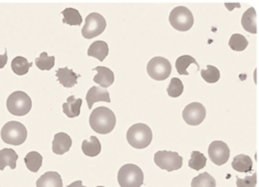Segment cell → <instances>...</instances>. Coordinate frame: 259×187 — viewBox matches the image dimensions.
Listing matches in <instances>:
<instances>
[{
    "mask_svg": "<svg viewBox=\"0 0 259 187\" xmlns=\"http://www.w3.org/2000/svg\"><path fill=\"white\" fill-rule=\"evenodd\" d=\"M89 123L94 131L100 134H107L116 125V116L109 108L99 107L91 113Z\"/></svg>",
    "mask_w": 259,
    "mask_h": 187,
    "instance_id": "obj_1",
    "label": "cell"
},
{
    "mask_svg": "<svg viewBox=\"0 0 259 187\" xmlns=\"http://www.w3.org/2000/svg\"><path fill=\"white\" fill-rule=\"evenodd\" d=\"M127 141L130 146L137 150L148 148L153 141V131L146 124H135L127 131Z\"/></svg>",
    "mask_w": 259,
    "mask_h": 187,
    "instance_id": "obj_2",
    "label": "cell"
},
{
    "mask_svg": "<svg viewBox=\"0 0 259 187\" xmlns=\"http://www.w3.org/2000/svg\"><path fill=\"white\" fill-rule=\"evenodd\" d=\"M6 108L11 115L22 117L30 112L32 108V100L27 93L22 91H16L8 97Z\"/></svg>",
    "mask_w": 259,
    "mask_h": 187,
    "instance_id": "obj_3",
    "label": "cell"
},
{
    "mask_svg": "<svg viewBox=\"0 0 259 187\" xmlns=\"http://www.w3.org/2000/svg\"><path fill=\"white\" fill-rule=\"evenodd\" d=\"M1 138L5 144L20 146L27 138V129L19 122H8L1 129Z\"/></svg>",
    "mask_w": 259,
    "mask_h": 187,
    "instance_id": "obj_4",
    "label": "cell"
},
{
    "mask_svg": "<svg viewBox=\"0 0 259 187\" xmlns=\"http://www.w3.org/2000/svg\"><path fill=\"white\" fill-rule=\"evenodd\" d=\"M144 178L142 169L132 163L123 165L118 172V182L121 187H141L144 183Z\"/></svg>",
    "mask_w": 259,
    "mask_h": 187,
    "instance_id": "obj_5",
    "label": "cell"
},
{
    "mask_svg": "<svg viewBox=\"0 0 259 187\" xmlns=\"http://www.w3.org/2000/svg\"><path fill=\"white\" fill-rule=\"evenodd\" d=\"M168 21L176 30L189 31L194 25V15L189 8L185 6H178L171 10Z\"/></svg>",
    "mask_w": 259,
    "mask_h": 187,
    "instance_id": "obj_6",
    "label": "cell"
},
{
    "mask_svg": "<svg viewBox=\"0 0 259 187\" xmlns=\"http://www.w3.org/2000/svg\"><path fill=\"white\" fill-rule=\"evenodd\" d=\"M149 76L156 81H164L171 73V65L163 57H154L147 65Z\"/></svg>",
    "mask_w": 259,
    "mask_h": 187,
    "instance_id": "obj_7",
    "label": "cell"
},
{
    "mask_svg": "<svg viewBox=\"0 0 259 187\" xmlns=\"http://www.w3.org/2000/svg\"><path fill=\"white\" fill-rule=\"evenodd\" d=\"M106 26V19L103 15L99 14L97 12L90 13L86 17L85 25L82 28V35L86 39H92L105 31Z\"/></svg>",
    "mask_w": 259,
    "mask_h": 187,
    "instance_id": "obj_8",
    "label": "cell"
},
{
    "mask_svg": "<svg viewBox=\"0 0 259 187\" xmlns=\"http://www.w3.org/2000/svg\"><path fill=\"white\" fill-rule=\"evenodd\" d=\"M155 163L163 170L168 172L178 170L183 166V157L178 153L160 151L154 156Z\"/></svg>",
    "mask_w": 259,
    "mask_h": 187,
    "instance_id": "obj_9",
    "label": "cell"
},
{
    "mask_svg": "<svg viewBox=\"0 0 259 187\" xmlns=\"http://www.w3.org/2000/svg\"><path fill=\"white\" fill-rule=\"evenodd\" d=\"M206 116L205 108L200 103L189 104L183 111V119L190 125H200Z\"/></svg>",
    "mask_w": 259,
    "mask_h": 187,
    "instance_id": "obj_10",
    "label": "cell"
},
{
    "mask_svg": "<svg viewBox=\"0 0 259 187\" xmlns=\"http://www.w3.org/2000/svg\"><path fill=\"white\" fill-rule=\"evenodd\" d=\"M230 150L226 143L214 141L208 147V156L210 160L217 165H224L229 159Z\"/></svg>",
    "mask_w": 259,
    "mask_h": 187,
    "instance_id": "obj_11",
    "label": "cell"
},
{
    "mask_svg": "<svg viewBox=\"0 0 259 187\" xmlns=\"http://www.w3.org/2000/svg\"><path fill=\"white\" fill-rule=\"evenodd\" d=\"M72 147V139L69 134L65 132H58L54 135L52 143V151L55 155L61 156L68 153Z\"/></svg>",
    "mask_w": 259,
    "mask_h": 187,
    "instance_id": "obj_12",
    "label": "cell"
},
{
    "mask_svg": "<svg viewBox=\"0 0 259 187\" xmlns=\"http://www.w3.org/2000/svg\"><path fill=\"white\" fill-rule=\"evenodd\" d=\"M86 101L88 104V109H92L93 105L96 102H106V103H111L110 99V93L109 92L102 88V87H92L88 93L86 95Z\"/></svg>",
    "mask_w": 259,
    "mask_h": 187,
    "instance_id": "obj_13",
    "label": "cell"
},
{
    "mask_svg": "<svg viewBox=\"0 0 259 187\" xmlns=\"http://www.w3.org/2000/svg\"><path fill=\"white\" fill-rule=\"evenodd\" d=\"M94 70L97 71V75L93 79L96 84H99L104 89L112 86L115 81V76L112 70L103 66H98Z\"/></svg>",
    "mask_w": 259,
    "mask_h": 187,
    "instance_id": "obj_14",
    "label": "cell"
},
{
    "mask_svg": "<svg viewBox=\"0 0 259 187\" xmlns=\"http://www.w3.org/2000/svg\"><path fill=\"white\" fill-rule=\"evenodd\" d=\"M56 77L58 79V82L65 87V88H72L77 84V81L79 79V75H77L73 70H70L69 68H59L56 71Z\"/></svg>",
    "mask_w": 259,
    "mask_h": 187,
    "instance_id": "obj_15",
    "label": "cell"
},
{
    "mask_svg": "<svg viewBox=\"0 0 259 187\" xmlns=\"http://www.w3.org/2000/svg\"><path fill=\"white\" fill-rule=\"evenodd\" d=\"M36 187H63L61 175L56 171H47L38 178Z\"/></svg>",
    "mask_w": 259,
    "mask_h": 187,
    "instance_id": "obj_16",
    "label": "cell"
},
{
    "mask_svg": "<svg viewBox=\"0 0 259 187\" xmlns=\"http://www.w3.org/2000/svg\"><path fill=\"white\" fill-rule=\"evenodd\" d=\"M257 13L254 7L248 8L241 17V25L245 31L251 34L257 33V23H256Z\"/></svg>",
    "mask_w": 259,
    "mask_h": 187,
    "instance_id": "obj_17",
    "label": "cell"
},
{
    "mask_svg": "<svg viewBox=\"0 0 259 187\" xmlns=\"http://www.w3.org/2000/svg\"><path fill=\"white\" fill-rule=\"evenodd\" d=\"M88 56L94 57L103 62L109 54V46L105 41H96L91 44L87 52Z\"/></svg>",
    "mask_w": 259,
    "mask_h": 187,
    "instance_id": "obj_18",
    "label": "cell"
},
{
    "mask_svg": "<svg viewBox=\"0 0 259 187\" xmlns=\"http://www.w3.org/2000/svg\"><path fill=\"white\" fill-rule=\"evenodd\" d=\"M18 159V155L12 149H3L0 151V170H4L6 166H9L11 169L16 168V162Z\"/></svg>",
    "mask_w": 259,
    "mask_h": 187,
    "instance_id": "obj_19",
    "label": "cell"
},
{
    "mask_svg": "<svg viewBox=\"0 0 259 187\" xmlns=\"http://www.w3.org/2000/svg\"><path fill=\"white\" fill-rule=\"evenodd\" d=\"M82 106V100L76 99L73 95L67 99V102L63 104V112L68 118H76L80 115Z\"/></svg>",
    "mask_w": 259,
    "mask_h": 187,
    "instance_id": "obj_20",
    "label": "cell"
},
{
    "mask_svg": "<svg viewBox=\"0 0 259 187\" xmlns=\"http://www.w3.org/2000/svg\"><path fill=\"white\" fill-rule=\"evenodd\" d=\"M231 165L235 171L247 173L252 170L253 163L249 156H245V155H238V156H234Z\"/></svg>",
    "mask_w": 259,
    "mask_h": 187,
    "instance_id": "obj_21",
    "label": "cell"
},
{
    "mask_svg": "<svg viewBox=\"0 0 259 187\" xmlns=\"http://www.w3.org/2000/svg\"><path fill=\"white\" fill-rule=\"evenodd\" d=\"M102 150L101 143L96 136H91L90 139H85L82 143V152L85 156L94 157L97 156Z\"/></svg>",
    "mask_w": 259,
    "mask_h": 187,
    "instance_id": "obj_22",
    "label": "cell"
},
{
    "mask_svg": "<svg viewBox=\"0 0 259 187\" xmlns=\"http://www.w3.org/2000/svg\"><path fill=\"white\" fill-rule=\"evenodd\" d=\"M63 14V23L71 26H79L82 23V16L80 12L75 8H65L62 11Z\"/></svg>",
    "mask_w": 259,
    "mask_h": 187,
    "instance_id": "obj_23",
    "label": "cell"
},
{
    "mask_svg": "<svg viewBox=\"0 0 259 187\" xmlns=\"http://www.w3.org/2000/svg\"><path fill=\"white\" fill-rule=\"evenodd\" d=\"M32 63L28 62L26 58L17 56L11 62L12 71L18 76H24L28 73L29 69L32 67Z\"/></svg>",
    "mask_w": 259,
    "mask_h": 187,
    "instance_id": "obj_24",
    "label": "cell"
},
{
    "mask_svg": "<svg viewBox=\"0 0 259 187\" xmlns=\"http://www.w3.org/2000/svg\"><path fill=\"white\" fill-rule=\"evenodd\" d=\"M191 64H195L196 67L198 68L197 71L199 70V65L198 63L196 62V60L194 59V57L190 56V55H184L181 56L177 59L176 61V68L177 71L180 75H185V76H189V72H188V68L190 67Z\"/></svg>",
    "mask_w": 259,
    "mask_h": 187,
    "instance_id": "obj_25",
    "label": "cell"
},
{
    "mask_svg": "<svg viewBox=\"0 0 259 187\" xmlns=\"http://www.w3.org/2000/svg\"><path fill=\"white\" fill-rule=\"evenodd\" d=\"M42 161L43 157L37 152H30L24 158L26 167L32 172H38V170L42 166Z\"/></svg>",
    "mask_w": 259,
    "mask_h": 187,
    "instance_id": "obj_26",
    "label": "cell"
},
{
    "mask_svg": "<svg viewBox=\"0 0 259 187\" xmlns=\"http://www.w3.org/2000/svg\"><path fill=\"white\" fill-rule=\"evenodd\" d=\"M191 187H217V182L209 173L202 172L194 177Z\"/></svg>",
    "mask_w": 259,
    "mask_h": 187,
    "instance_id": "obj_27",
    "label": "cell"
},
{
    "mask_svg": "<svg viewBox=\"0 0 259 187\" xmlns=\"http://www.w3.org/2000/svg\"><path fill=\"white\" fill-rule=\"evenodd\" d=\"M229 47L236 52H241L244 51L247 46H248V41L247 39L241 35V34H233L228 42Z\"/></svg>",
    "mask_w": 259,
    "mask_h": 187,
    "instance_id": "obj_28",
    "label": "cell"
},
{
    "mask_svg": "<svg viewBox=\"0 0 259 187\" xmlns=\"http://www.w3.org/2000/svg\"><path fill=\"white\" fill-rule=\"evenodd\" d=\"M200 74L202 79L208 84H215L221 79L220 70L212 65H207L206 69L201 70Z\"/></svg>",
    "mask_w": 259,
    "mask_h": 187,
    "instance_id": "obj_29",
    "label": "cell"
},
{
    "mask_svg": "<svg viewBox=\"0 0 259 187\" xmlns=\"http://www.w3.org/2000/svg\"><path fill=\"white\" fill-rule=\"evenodd\" d=\"M55 64V57L48 56L46 52H42L38 58L35 59V65L41 71H50Z\"/></svg>",
    "mask_w": 259,
    "mask_h": 187,
    "instance_id": "obj_30",
    "label": "cell"
},
{
    "mask_svg": "<svg viewBox=\"0 0 259 187\" xmlns=\"http://www.w3.org/2000/svg\"><path fill=\"white\" fill-rule=\"evenodd\" d=\"M206 165V157L203 156V154L194 151L192 153L191 159L189 161V166L194 170H200Z\"/></svg>",
    "mask_w": 259,
    "mask_h": 187,
    "instance_id": "obj_31",
    "label": "cell"
},
{
    "mask_svg": "<svg viewBox=\"0 0 259 187\" xmlns=\"http://www.w3.org/2000/svg\"><path fill=\"white\" fill-rule=\"evenodd\" d=\"M166 92L167 95L171 98H178L182 96V93L184 92V84L182 80L179 78H172L169 82Z\"/></svg>",
    "mask_w": 259,
    "mask_h": 187,
    "instance_id": "obj_32",
    "label": "cell"
},
{
    "mask_svg": "<svg viewBox=\"0 0 259 187\" xmlns=\"http://www.w3.org/2000/svg\"><path fill=\"white\" fill-rule=\"evenodd\" d=\"M257 183V174L254 173L251 176H246L245 178L236 177V186L237 187H255Z\"/></svg>",
    "mask_w": 259,
    "mask_h": 187,
    "instance_id": "obj_33",
    "label": "cell"
},
{
    "mask_svg": "<svg viewBox=\"0 0 259 187\" xmlns=\"http://www.w3.org/2000/svg\"><path fill=\"white\" fill-rule=\"evenodd\" d=\"M7 64V50L5 49V52L3 55H0V69L4 68Z\"/></svg>",
    "mask_w": 259,
    "mask_h": 187,
    "instance_id": "obj_34",
    "label": "cell"
},
{
    "mask_svg": "<svg viewBox=\"0 0 259 187\" xmlns=\"http://www.w3.org/2000/svg\"><path fill=\"white\" fill-rule=\"evenodd\" d=\"M68 187H86L83 186V184H82V180H77V181H74L73 183H71V184H69Z\"/></svg>",
    "mask_w": 259,
    "mask_h": 187,
    "instance_id": "obj_35",
    "label": "cell"
},
{
    "mask_svg": "<svg viewBox=\"0 0 259 187\" xmlns=\"http://www.w3.org/2000/svg\"><path fill=\"white\" fill-rule=\"evenodd\" d=\"M97 187H105V186H97Z\"/></svg>",
    "mask_w": 259,
    "mask_h": 187,
    "instance_id": "obj_36",
    "label": "cell"
}]
</instances>
